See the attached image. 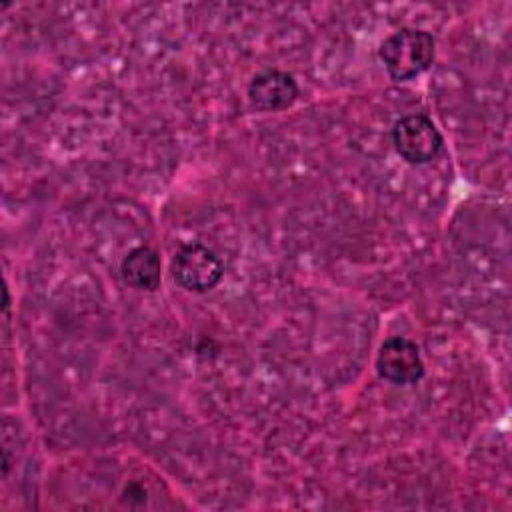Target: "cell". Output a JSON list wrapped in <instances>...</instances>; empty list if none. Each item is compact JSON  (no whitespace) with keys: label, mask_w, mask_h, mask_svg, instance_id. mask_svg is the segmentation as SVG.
<instances>
[{"label":"cell","mask_w":512,"mask_h":512,"mask_svg":"<svg viewBox=\"0 0 512 512\" xmlns=\"http://www.w3.org/2000/svg\"><path fill=\"white\" fill-rule=\"evenodd\" d=\"M378 56L396 82H406L426 72L436 56V40L430 32L420 28H402L378 48Z\"/></svg>","instance_id":"1"},{"label":"cell","mask_w":512,"mask_h":512,"mask_svg":"<svg viewBox=\"0 0 512 512\" xmlns=\"http://www.w3.org/2000/svg\"><path fill=\"white\" fill-rule=\"evenodd\" d=\"M396 152L410 164H426L442 150V134L436 124L424 114H408L392 128Z\"/></svg>","instance_id":"2"},{"label":"cell","mask_w":512,"mask_h":512,"mask_svg":"<svg viewBox=\"0 0 512 512\" xmlns=\"http://www.w3.org/2000/svg\"><path fill=\"white\" fill-rule=\"evenodd\" d=\"M224 274L222 262L218 256L204 244L192 242L178 248L172 260L174 280L190 292H208L212 290Z\"/></svg>","instance_id":"3"},{"label":"cell","mask_w":512,"mask_h":512,"mask_svg":"<svg viewBox=\"0 0 512 512\" xmlns=\"http://www.w3.org/2000/svg\"><path fill=\"white\" fill-rule=\"evenodd\" d=\"M376 370L392 384H416L424 376L420 348L402 336L388 338L378 350Z\"/></svg>","instance_id":"4"},{"label":"cell","mask_w":512,"mask_h":512,"mask_svg":"<svg viewBox=\"0 0 512 512\" xmlns=\"http://www.w3.org/2000/svg\"><path fill=\"white\" fill-rule=\"evenodd\" d=\"M298 96V84L292 74L284 70L258 72L248 84V100L260 112H274L288 108Z\"/></svg>","instance_id":"5"},{"label":"cell","mask_w":512,"mask_h":512,"mask_svg":"<svg viewBox=\"0 0 512 512\" xmlns=\"http://www.w3.org/2000/svg\"><path fill=\"white\" fill-rule=\"evenodd\" d=\"M120 272L126 284L138 288V290H156L162 278V266H160V256L156 250L148 246H138L132 248L122 264Z\"/></svg>","instance_id":"6"}]
</instances>
